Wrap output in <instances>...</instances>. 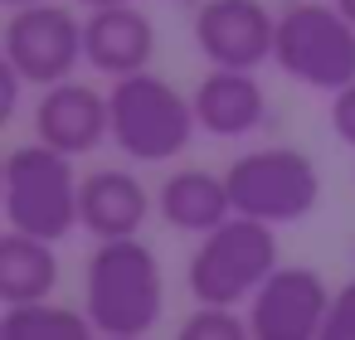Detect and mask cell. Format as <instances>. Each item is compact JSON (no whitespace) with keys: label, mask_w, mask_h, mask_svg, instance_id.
Here are the masks:
<instances>
[{"label":"cell","mask_w":355,"mask_h":340,"mask_svg":"<svg viewBox=\"0 0 355 340\" xmlns=\"http://www.w3.org/2000/svg\"><path fill=\"white\" fill-rule=\"evenodd\" d=\"M83 311L98 325V335L146 340V330L166 311V282L156 253L141 238L98 243L83 267Z\"/></svg>","instance_id":"obj_1"},{"label":"cell","mask_w":355,"mask_h":340,"mask_svg":"<svg viewBox=\"0 0 355 340\" xmlns=\"http://www.w3.org/2000/svg\"><path fill=\"white\" fill-rule=\"evenodd\" d=\"M107 107H112V141L127 161L137 165H161V161H175L200 122H195V102L161 73H132V78H117L112 93H107Z\"/></svg>","instance_id":"obj_2"},{"label":"cell","mask_w":355,"mask_h":340,"mask_svg":"<svg viewBox=\"0 0 355 340\" xmlns=\"http://www.w3.org/2000/svg\"><path fill=\"white\" fill-rule=\"evenodd\" d=\"M6 229L44 238V243H64L78 224V175H73V156L44 146V141H25L6 156Z\"/></svg>","instance_id":"obj_3"},{"label":"cell","mask_w":355,"mask_h":340,"mask_svg":"<svg viewBox=\"0 0 355 340\" xmlns=\"http://www.w3.org/2000/svg\"><path fill=\"white\" fill-rule=\"evenodd\" d=\"M272 64L316 93H340L355 83V25L326 0H287L277 10Z\"/></svg>","instance_id":"obj_4"},{"label":"cell","mask_w":355,"mask_h":340,"mask_svg":"<svg viewBox=\"0 0 355 340\" xmlns=\"http://www.w3.org/2000/svg\"><path fill=\"white\" fill-rule=\"evenodd\" d=\"M277 267H282L277 262V229L234 214L229 224H219L214 233L200 238V248L185 267V282H190V296L200 306H239V301H253V292Z\"/></svg>","instance_id":"obj_5"},{"label":"cell","mask_w":355,"mask_h":340,"mask_svg":"<svg viewBox=\"0 0 355 340\" xmlns=\"http://www.w3.org/2000/svg\"><path fill=\"white\" fill-rule=\"evenodd\" d=\"M224 180H229V195H234V214L272 224V229L306 219L321 199V175H316L311 156L297 151V146L248 151L224 170Z\"/></svg>","instance_id":"obj_6"},{"label":"cell","mask_w":355,"mask_h":340,"mask_svg":"<svg viewBox=\"0 0 355 340\" xmlns=\"http://www.w3.org/2000/svg\"><path fill=\"white\" fill-rule=\"evenodd\" d=\"M0 64H10L20 73V83L30 88H54L69 83L83 59V20L64 6H20L6 20V35H0Z\"/></svg>","instance_id":"obj_7"},{"label":"cell","mask_w":355,"mask_h":340,"mask_svg":"<svg viewBox=\"0 0 355 340\" xmlns=\"http://www.w3.org/2000/svg\"><path fill=\"white\" fill-rule=\"evenodd\" d=\"M195 44L209 59V69H243L272 59L277 44V15L263 0H205L195 10Z\"/></svg>","instance_id":"obj_8"},{"label":"cell","mask_w":355,"mask_h":340,"mask_svg":"<svg viewBox=\"0 0 355 340\" xmlns=\"http://www.w3.org/2000/svg\"><path fill=\"white\" fill-rule=\"evenodd\" d=\"M331 287L316 267H277L248 301L253 340H321Z\"/></svg>","instance_id":"obj_9"},{"label":"cell","mask_w":355,"mask_h":340,"mask_svg":"<svg viewBox=\"0 0 355 340\" xmlns=\"http://www.w3.org/2000/svg\"><path fill=\"white\" fill-rule=\"evenodd\" d=\"M35 141L64 151V156H88L103 141H112V107L107 93L69 78L40 93L35 102Z\"/></svg>","instance_id":"obj_10"},{"label":"cell","mask_w":355,"mask_h":340,"mask_svg":"<svg viewBox=\"0 0 355 340\" xmlns=\"http://www.w3.org/2000/svg\"><path fill=\"white\" fill-rule=\"evenodd\" d=\"M151 54H156V25L137 6H107V10L83 15V59L112 83L146 73Z\"/></svg>","instance_id":"obj_11"},{"label":"cell","mask_w":355,"mask_h":340,"mask_svg":"<svg viewBox=\"0 0 355 340\" xmlns=\"http://www.w3.org/2000/svg\"><path fill=\"white\" fill-rule=\"evenodd\" d=\"M151 219V190L132 170H88L78 185V224L98 243L137 238Z\"/></svg>","instance_id":"obj_12"},{"label":"cell","mask_w":355,"mask_h":340,"mask_svg":"<svg viewBox=\"0 0 355 340\" xmlns=\"http://www.w3.org/2000/svg\"><path fill=\"white\" fill-rule=\"evenodd\" d=\"M195 122L205 136H219V141H234V136H248L263 127L268 117V98H263V83L243 69H209L195 88Z\"/></svg>","instance_id":"obj_13"},{"label":"cell","mask_w":355,"mask_h":340,"mask_svg":"<svg viewBox=\"0 0 355 340\" xmlns=\"http://www.w3.org/2000/svg\"><path fill=\"white\" fill-rule=\"evenodd\" d=\"M156 214L175 229V233H214L219 224L234 219V195L229 180L214 170H171L156 190Z\"/></svg>","instance_id":"obj_14"},{"label":"cell","mask_w":355,"mask_h":340,"mask_svg":"<svg viewBox=\"0 0 355 340\" xmlns=\"http://www.w3.org/2000/svg\"><path fill=\"white\" fill-rule=\"evenodd\" d=\"M59 292V253L44 238L0 233V301L6 306H30V301H54Z\"/></svg>","instance_id":"obj_15"},{"label":"cell","mask_w":355,"mask_h":340,"mask_svg":"<svg viewBox=\"0 0 355 340\" xmlns=\"http://www.w3.org/2000/svg\"><path fill=\"white\" fill-rule=\"evenodd\" d=\"M0 340H103V335L88 321V311H78V306L30 301V306H6Z\"/></svg>","instance_id":"obj_16"},{"label":"cell","mask_w":355,"mask_h":340,"mask_svg":"<svg viewBox=\"0 0 355 340\" xmlns=\"http://www.w3.org/2000/svg\"><path fill=\"white\" fill-rule=\"evenodd\" d=\"M175 340H253V330L248 316H239L234 306H195L180 321Z\"/></svg>","instance_id":"obj_17"},{"label":"cell","mask_w":355,"mask_h":340,"mask_svg":"<svg viewBox=\"0 0 355 340\" xmlns=\"http://www.w3.org/2000/svg\"><path fill=\"white\" fill-rule=\"evenodd\" d=\"M321 340H355V282H345V287H336V292H331Z\"/></svg>","instance_id":"obj_18"},{"label":"cell","mask_w":355,"mask_h":340,"mask_svg":"<svg viewBox=\"0 0 355 340\" xmlns=\"http://www.w3.org/2000/svg\"><path fill=\"white\" fill-rule=\"evenodd\" d=\"M331 132L345 146H355V83L340 88V93H331Z\"/></svg>","instance_id":"obj_19"},{"label":"cell","mask_w":355,"mask_h":340,"mask_svg":"<svg viewBox=\"0 0 355 340\" xmlns=\"http://www.w3.org/2000/svg\"><path fill=\"white\" fill-rule=\"evenodd\" d=\"M78 6H88V10H107V6H132V0H78Z\"/></svg>","instance_id":"obj_20"},{"label":"cell","mask_w":355,"mask_h":340,"mask_svg":"<svg viewBox=\"0 0 355 340\" xmlns=\"http://www.w3.org/2000/svg\"><path fill=\"white\" fill-rule=\"evenodd\" d=\"M331 6H336V10H340V15H345V20L355 25V0H331Z\"/></svg>","instance_id":"obj_21"},{"label":"cell","mask_w":355,"mask_h":340,"mask_svg":"<svg viewBox=\"0 0 355 340\" xmlns=\"http://www.w3.org/2000/svg\"><path fill=\"white\" fill-rule=\"evenodd\" d=\"M6 6H10V10H20V6H40V0H6Z\"/></svg>","instance_id":"obj_22"},{"label":"cell","mask_w":355,"mask_h":340,"mask_svg":"<svg viewBox=\"0 0 355 340\" xmlns=\"http://www.w3.org/2000/svg\"><path fill=\"white\" fill-rule=\"evenodd\" d=\"M103 340H132V335H103Z\"/></svg>","instance_id":"obj_23"}]
</instances>
